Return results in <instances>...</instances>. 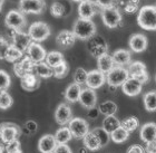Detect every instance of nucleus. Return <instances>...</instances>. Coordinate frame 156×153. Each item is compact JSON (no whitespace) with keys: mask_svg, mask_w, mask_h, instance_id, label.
<instances>
[{"mask_svg":"<svg viewBox=\"0 0 156 153\" xmlns=\"http://www.w3.org/2000/svg\"><path fill=\"white\" fill-rule=\"evenodd\" d=\"M137 24L145 30H156V6H144L138 11Z\"/></svg>","mask_w":156,"mask_h":153,"instance_id":"obj_1","label":"nucleus"},{"mask_svg":"<svg viewBox=\"0 0 156 153\" xmlns=\"http://www.w3.org/2000/svg\"><path fill=\"white\" fill-rule=\"evenodd\" d=\"M73 33H74L76 38H79L81 40L91 39L96 34V25L93 20L79 18L74 24Z\"/></svg>","mask_w":156,"mask_h":153,"instance_id":"obj_2","label":"nucleus"},{"mask_svg":"<svg viewBox=\"0 0 156 153\" xmlns=\"http://www.w3.org/2000/svg\"><path fill=\"white\" fill-rule=\"evenodd\" d=\"M128 77H129L128 71L122 66H117L107 73L106 82L112 87H118V86H122Z\"/></svg>","mask_w":156,"mask_h":153,"instance_id":"obj_3","label":"nucleus"},{"mask_svg":"<svg viewBox=\"0 0 156 153\" xmlns=\"http://www.w3.org/2000/svg\"><path fill=\"white\" fill-rule=\"evenodd\" d=\"M28 35H29L30 39L35 42H44L48 38L50 35V28L46 23L42 21H37L34 23L31 26L29 27L28 30Z\"/></svg>","mask_w":156,"mask_h":153,"instance_id":"obj_4","label":"nucleus"},{"mask_svg":"<svg viewBox=\"0 0 156 153\" xmlns=\"http://www.w3.org/2000/svg\"><path fill=\"white\" fill-rule=\"evenodd\" d=\"M68 129L72 133L73 137L84 139V137L89 132V125L87 121L80 117H74L68 123Z\"/></svg>","mask_w":156,"mask_h":153,"instance_id":"obj_5","label":"nucleus"},{"mask_svg":"<svg viewBox=\"0 0 156 153\" xmlns=\"http://www.w3.org/2000/svg\"><path fill=\"white\" fill-rule=\"evenodd\" d=\"M101 19L103 23L108 28H116L122 21V15L116 7L105 8L101 10Z\"/></svg>","mask_w":156,"mask_h":153,"instance_id":"obj_6","label":"nucleus"},{"mask_svg":"<svg viewBox=\"0 0 156 153\" xmlns=\"http://www.w3.org/2000/svg\"><path fill=\"white\" fill-rule=\"evenodd\" d=\"M19 127L13 123H1L0 124V139L3 143H10L16 141L19 137Z\"/></svg>","mask_w":156,"mask_h":153,"instance_id":"obj_7","label":"nucleus"},{"mask_svg":"<svg viewBox=\"0 0 156 153\" xmlns=\"http://www.w3.org/2000/svg\"><path fill=\"white\" fill-rule=\"evenodd\" d=\"M46 3L44 0H20L19 8L23 13H35L39 15L44 11Z\"/></svg>","mask_w":156,"mask_h":153,"instance_id":"obj_8","label":"nucleus"},{"mask_svg":"<svg viewBox=\"0 0 156 153\" xmlns=\"http://www.w3.org/2000/svg\"><path fill=\"white\" fill-rule=\"evenodd\" d=\"M99 7L95 1L93 0H84L79 2L78 6V15L81 19H88L91 20V18L98 13Z\"/></svg>","mask_w":156,"mask_h":153,"instance_id":"obj_9","label":"nucleus"},{"mask_svg":"<svg viewBox=\"0 0 156 153\" xmlns=\"http://www.w3.org/2000/svg\"><path fill=\"white\" fill-rule=\"evenodd\" d=\"M6 25L12 30H20L26 25V18L23 13L18 10H10L6 16Z\"/></svg>","mask_w":156,"mask_h":153,"instance_id":"obj_10","label":"nucleus"},{"mask_svg":"<svg viewBox=\"0 0 156 153\" xmlns=\"http://www.w3.org/2000/svg\"><path fill=\"white\" fill-rule=\"evenodd\" d=\"M127 71H128L129 77L136 78L140 82H142L143 84H145L148 81V74L146 72V66L142 62H134L132 64H129Z\"/></svg>","mask_w":156,"mask_h":153,"instance_id":"obj_11","label":"nucleus"},{"mask_svg":"<svg viewBox=\"0 0 156 153\" xmlns=\"http://www.w3.org/2000/svg\"><path fill=\"white\" fill-rule=\"evenodd\" d=\"M106 82V77H105L104 73H101L98 69H94L87 73V78H86V83L88 88L91 89H97V88L101 87L104 83Z\"/></svg>","mask_w":156,"mask_h":153,"instance_id":"obj_12","label":"nucleus"},{"mask_svg":"<svg viewBox=\"0 0 156 153\" xmlns=\"http://www.w3.org/2000/svg\"><path fill=\"white\" fill-rule=\"evenodd\" d=\"M78 101H79V103L84 107L88 108V110L94 108L96 106V104H97V95H96V92L88 87L81 89Z\"/></svg>","mask_w":156,"mask_h":153,"instance_id":"obj_13","label":"nucleus"},{"mask_svg":"<svg viewBox=\"0 0 156 153\" xmlns=\"http://www.w3.org/2000/svg\"><path fill=\"white\" fill-rule=\"evenodd\" d=\"M73 118V113L72 108L69 107L68 105L65 103H62L57 106L55 111V120L59 125H66L70 122V120Z\"/></svg>","mask_w":156,"mask_h":153,"instance_id":"obj_14","label":"nucleus"},{"mask_svg":"<svg viewBox=\"0 0 156 153\" xmlns=\"http://www.w3.org/2000/svg\"><path fill=\"white\" fill-rule=\"evenodd\" d=\"M27 54H28V57H29L35 64H36V63L44 62L46 59V56H47V53H46L45 48H44L40 44L35 42H30L29 47L27 49Z\"/></svg>","mask_w":156,"mask_h":153,"instance_id":"obj_15","label":"nucleus"},{"mask_svg":"<svg viewBox=\"0 0 156 153\" xmlns=\"http://www.w3.org/2000/svg\"><path fill=\"white\" fill-rule=\"evenodd\" d=\"M143 83L140 82L138 79L134 77H128L127 81L122 85V88H123V93L126 94L127 96H136L142 92V88H143Z\"/></svg>","mask_w":156,"mask_h":153,"instance_id":"obj_16","label":"nucleus"},{"mask_svg":"<svg viewBox=\"0 0 156 153\" xmlns=\"http://www.w3.org/2000/svg\"><path fill=\"white\" fill-rule=\"evenodd\" d=\"M34 65H35V63H34L28 56H26V57L21 59L20 62H16V64L13 65L15 74H16L18 77L23 78V76L27 75V74L33 73Z\"/></svg>","mask_w":156,"mask_h":153,"instance_id":"obj_17","label":"nucleus"},{"mask_svg":"<svg viewBox=\"0 0 156 153\" xmlns=\"http://www.w3.org/2000/svg\"><path fill=\"white\" fill-rule=\"evenodd\" d=\"M12 40L13 44L12 45L18 48L21 52H27V49L29 47L30 42H31V39H30L29 35L25 33H21L20 30H13L12 34Z\"/></svg>","mask_w":156,"mask_h":153,"instance_id":"obj_18","label":"nucleus"},{"mask_svg":"<svg viewBox=\"0 0 156 153\" xmlns=\"http://www.w3.org/2000/svg\"><path fill=\"white\" fill-rule=\"evenodd\" d=\"M128 45L134 53H142L147 48V38L143 34H134L128 40Z\"/></svg>","mask_w":156,"mask_h":153,"instance_id":"obj_19","label":"nucleus"},{"mask_svg":"<svg viewBox=\"0 0 156 153\" xmlns=\"http://www.w3.org/2000/svg\"><path fill=\"white\" fill-rule=\"evenodd\" d=\"M56 145H57V142L55 140V137L51 134H46L38 141V150L41 153L54 152Z\"/></svg>","mask_w":156,"mask_h":153,"instance_id":"obj_20","label":"nucleus"},{"mask_svg":"<svg viewBox=\"0 0 156 153\" xmlns=\"http://www.w3.org/2000/svg\"><path fill=\"white\" fill-rule=\"evenodd\" d=\"M140 139L145 143H151L156 140V123L150 122L144 124L140 129Z\"/></svg>","mask_w":156,"mask_h":153,"instance_id":"obj_21","label":"nucleus"},{"mask_svg":"<svg viewBox=\"0 0 156 153\" xmlns=\"http://www.w3.org/2000/svg\"><path fill=\"white\" fill-rule=\"evenodd\" d=\"M75 42H76V37L74 35V33L70 31V30H62L56 37V42L60 47H64V48H67V47L73 46L75 44Z\"/></svg>","mask_w":156,"mask_h":153,"instance_id":"obj_22","label":"nucleus"},{"mask_svg":"<svg viewBox=\"0 0 156 153\" xmlns=\"http://www.w3.org/2000/svg\"><path fill=\"white\" fill-rule=\"evenodd\" d=\"M20 84H21V87H23L25 91L33 92L39 87L40 81H39V78L37 77L35 74L30 73V74H27V75H25L21 78Z\"/></svg>","mask_w":156,"mask_h":153,"instance_id":"obj_23","label":"nucleus"},{"mask_svg":"<svg viewBox=\"0 0 156 153\" xmlns=\"http://www.w3.org/2000/svg\"><path fill=\"white\" fill-rule=\"evenodd\" d=\"M89 52L93 56L95 57H99L101 56L103 54H106L107 53V44L104 42V40H101V39H94V40H91V42L89 44Z\"/></svg>","mask_w":156,"mask_h":153,"instance_id":"obj_24","label":"nucleus"},{"mask_svg":"<svg viewBox=\"0 0 156 153\" xmlns=\"http://www.w3.org/2000/svg\"><path fill=\"white\" fill-rule=\"evenodd\" d=\"M84 145L87 150L90 151H97L101 148V141L97 137V135L93 132V131H89L86 135L84 137Z\"/></svg>","mask_w":156,"mask_h":153,"instance_id":"obj_25","label":"nucleus"},{"mask_svg":"<svg viewBox=\"0 0 156 153\" xmlns=\"http://www.w3.org/2000/svg\"><path fill=\"white\" fill-rule=\"evenodd\" d=\"M97 66L98 71H101V73H108L109 71L114 68L115 64L112 56L106 53V54H103L101 56L97 57Z\"/></svg>","mask_w":156,"mask_h":153,"instance_id":"obj_26","label":"nucleus"},{"mask_svg":"<svg viewBox=\"0 0 156 153\" xmlns=\"http://www.w3.org/2000/svg\"><path fill=\"white\" fill-rule=\"evenodd\" d=\"M33 74L37 76V77H42V78H49L54 76L52 73V68L50 66H48L45 62L36 63L34 65Z\"/></svg>","mask_w":156,"mask_h":153,"instance_id":"obj_27","label":"nucleus"},{"mask_svg":"<svg viewBox=\"0 0 156 153\" xmlns=\"http://www.w3.org/2000/svg\"><path fill=\"white\" fill-rule=\"evenodd\" d=\"M112 58L114 60V64H117L118 66H125L130 63V53L126 49H118L112 55Z\"/></svg>","mask_w":156,"mask_h":153,"instance_id":"obj_28","label":"nucleus"},{"mask_svg":"<svg viewBox=\"0 0 156 153\" xmlns=\"http://www.w3.org/2000/svg\"><path fill=\"white\" fill-rule=\"evenodd\" d=\"M81 87L80 85L76 84V83H73L66 88L65 91V98L67 101L72 102V103H75L79 100V95H80Z\"/></svg>","mask_w":156,"mask_h":153,"instance_id":"obj_29","label":"nucleus"},{"mask_svg":"<svg viewBox=\"0 0 156 153\" xmlns=\"http://www.w3.org/2000/svg\"><path fill=\"white\" fill-rule=\"evenodd\" d=\"M57 144H67L73 139V135L69 131L68 126H62L57 130L56 134L54 135Z\"/></svg>","mask_w":156,"mask_h":153,"instance_id":"obj_30","label":"nucleus"},{"mask_svg":"<svg viewBox=\"0 0 156 153\" xmlns=\"http://www.w3.org/2000/svg\"><path fill=\"white\" fill-rule=\"evenodd\" d=\"M120 126V122L115 115H111V116H106L103 121V130H105L108 134H111L112 132H114L116 129Z\"/></svg>","mask_w":156,"mask_h":153,"instance_id":"obj_31","label":"nucleus"},{"mask_svg":"<svg viewBox=\"0 0 156 153\" xmlns=\"http://www.w3.org/2000/svg\"><path fill=\"white\" fill-rule=\"evenodd\" d=\"M64 55L59 52H50L46 56V64L50 66L51 68H55L56 66L60 65L64 62Z\"/></svg>","mask_w":156,"mask_h":153,"instance_id":"obj_32","label":"nucleus"},{"mask_svg":"<svg viewBox=\"0 0 156 153\" xmlns=\"http://www.w3.org/2000/svg\"><path fill=\"white\" fill-rule=\"evenodd\" d=\"M144 106L148 112L156 111V91H151L144 95Z\"/></svg>","mask_w":156,"mask_h":153,"instance_id":"obj_33","label":"nucleus"},{"mask_svg":"<svg viewBox=\"0 0 156 153\" xmlns=\"http://www.w3.org/2000/svg\"><path fill=\"white\" fill-rule=\"evenodd\" d=\"M98 111L101 112L103 115H105V116L115 115V113L117 112V105L112 101H105L99 105Z\"/></svg>","mask_w":156,"mask_h":153,"instance_id":"obj_34","label":"nucleus"},{"mask_svg":"<svg viewBox=\"0 0 156 153\" xmlns=\"http://www.w3.org/2000/svg\"><path fill=\"white\" fill-rule=\"evenodd\" d=\"M109 135H111V140L113 142H115V143H123V142H125L128 139L129 133L126 130H124L122 126H119L114 132H112Z\"/></svg>","mask_w":156,"mask_h":153,"instance_id":"obj_35","label":"nucleus"},{"mask_svg":"<svg viewBox=\"0 0 156 153\" xmlns=\"http://www.w3.org/2000/svg\"><path fill=\"white\" fill-rule=\"evenodd\" d=\"M21 57H23V52L19 50L18 48H16L13 45H10L9 48H8V50H7V53H6L5 59H6L7 62L16 63V62H18Z\"/></svg>","mask_w":156,"mask_h":153,"instance_id":"obj_36","label":"nucleus"},{"mask_svg":"<svg viewBox=\"0 0 156 153\" xmlns=\"http://www.w3.org/2000/svg\"><path fill=\"white\" fill-rule=\"evenodd\" d=\"M138 125H140V122H138V120H137L136 117L134 116L127 117L123 122H120V126L123 127L124 130H126L128 133L136 130L137 127H138Z\"/></svg>","mask_w":156,"mask_h":153,"instance_id":"obj_37","label":"nucleus"},{"mask_svg":"<svg viewBox=\"0 0 156 153\" xmlns=\"http://www.w3.org/2000/svg\"><path fill=\"white\" fill-rule=\"evenodd\" d=\"M12 97L8 92L0 91V108L1 110H8L12 105Z\"/></svg>","mask_w":156,"mask_h":153,"instance_id":"obj_38","label":"nucleus"},{"mask_svg":"<svg viewBox=\"0 0 156 153\" xmlns=\"http://www.w3.org/2000/svg\"><path fill=\"white\" fill-rule=\"evenodd\" d=\"M93 132L97 135V137L99 139V141H101V148L105 147V145H107L108 142H109V139H111V135H109V134H108L105 130H103V127L94 129Z\"/></svg>","mask_w":156,"mask_h":153,"instance_id":"obj_39","label":"nucleus"},{"mask_svg":"<svg viewBox=\"0 0 156 153\" xmlns=\"http://www.w3.org/2000/svg\"><path fill=\"white\" fill-rule=\"evenodd\" d=\"M68 65H67V63L66 60L60 64V65L56 66L55 68H52V73H54V76L56 78H64L66 75H67V73H68Z\"/></svg>","mask_w":156,"mask_h":153,"instance_id":"obj_40","label":"nucleus"},{"mask_svg":"<svg viewBox=\"0 0 156 153\" xmlns=\"http://www.w3.org/2000/svg\"><path fill=\"white\" fill-rule=\"evenodd\" d=\"M86 78H87V72L84 68L79 67V68L76 69L75 74H74V82H75L76 84L81 86L83 84L86 83Z\"/></svg>","mask_w":156,"mask_h":153,"instance_id":"obj_41","label":"nucleus"},{"mask_svg":"<svg viewBox=\"0 0 156 153\" xmlns=\"http://www.w3.org/2000/svg\"><path fill=\"white\" fill-rule=\"evenodd\" d=\"M50 13L54 17H62L65 15V7L58 1H56L50 7Z\"/></svg>","mask_w":156,"mask_h":153,"instance_id":"obj_42","label":"nucleus"},{"mask_svg":"<svg viewBox=\"0 0 156 153\" xmlns=\"http://www.w3.org/2000/svg\"><path fill=\"white\" fill-rule=\"evenodd\" d=\"M10 86L9 74L2 69H0V91H6Z\"/></svg>","mask_w":156,"mask_h":153,"instance_id":"obj_43","label":"nucleus"},{"mask_svg":"<svg viewBox=\"0 0 156 153\" xmlns=\"http://www.w3.org/2000/svg\"><path fill=\"white\" fill-rule=\"evenodd\" d=\"M140 3V0H128L125 6V11L128 13H134L138 9Z\"/></svg>","mask_w":156,"mask_h":153,"instance_id":"obj_44","label":"nucleus"},{"mask_svg":"<svg viewBox=\"0 0 156 153\" xmlns=\"http://www.w3.org/2000/svg\"><path fill=\"white\" fill-rule=\"evenodd\" d=\"M7 153H20L21 150H20V142L18 140L12 141L10 143H7Z\"/></svg>","mask_w":156,"mask_h":153,"instance_id":"obj_45","label":"nucleus"},{"mask_svg":"<svg viewBox=\"0 0 156 153\" xmlns=\"http://www.w3.org/2000/svg\"><path fill=\"white\" fill-rule=\"evenodd\" d=\"M117 2H118V0H96V3H97L98 7L101 8V9L116 7Z\"/></svg>","mask_w":156,"mask_h":153,"instance_id":"obj_46","label":"nucleus"},{"mask_svg":"<svg viewBox=\"0 0 156 153\" xmlns=\"http://www.w3.org/2000/svg\"><path fill=\"white\" fill-rule=\"evenodd\" d=\"M9 44L6 39H3L2 37H0V59H5L6 57V53L9 48Z\"/></svg>","mask_w":156,"mask_h":153,"instance_id":"obj_47","label":"nucleus"},{"mask_svg":"<svg viewBox=\"0 0 156 153\" xmlns=\"http://www.w3.org/2000/svg\"><path fill=\"white\" fill-rule=\"evenodd\" d=\"M25 130L28 132L29 134H33L35 133L37 131V123L35 122V121H27L26 123H25Z\"/></svg>","mask_w":156,"mask_h":153,"instance_id":"obj_48","label":"nucleus"},{"mask_svg":"<svg viewBox=\"0 0 156 153\" xmlns=\"http://www.w3.org/2000/svg\"><path fill=\"white\" fill-rule=\"evenodd\" d=\"M54 153H73V151L67 144H57Z\"/></svg>","mask_w":156,"mask_h":153,"instance_id":"obj_49","label":"nucleus"},{"mask_svg":"<svg viewBox=\"0 0 156 153\" xmlns=\"http://www.w3.org/2000/svg\"><path fill=\"white\" fill-rule=\"evenodd\" d=\"M126 153H145V149L142 148L140 145L134 144V145H132V147H129L127 149Z\"/></svg>","mask_w":156,"mask_h":153,"instance_id":"obj_50","label":"nucleus"},{"mask_svg":"<svg viewBox=\"0 0 156 153\" xmlns=\"http://www.w3.org/2000/svg\"><path fill=\"white\" fill-rule=\"evenodd\" d=\"M145 152L146 153H154L156 152V140L151 142V143H147V147L145 149Z\"/></svg>","mask_w":156,"mask_h":153,"instance_id":"obj_51","label":"nucleus"},{"mask_svg":"<svg viewBox=\"0 0 156 153\" xmlns=\"http://www.w3.org/2000/svg\"><path fill=\"white\" fill-rule=\"evenodd\" d=\"M3 2H5V0H0V11H1V8L3 6Z\"/></svg>","mask_w":156,"mask_h":153,"instance_id":"obj_52","label":"nucleus"},{"mask_svg":"<svg viewBox=\"0 0 156 153\" xmlns=\"http://www.w3.org/2000/svg\"><path fill=\"white\" fill-rule=\"evenodd\" d=\"M74 1H78V2H81V1H84V0H74Z\"/></svg>","mask_w":156,"mask_h":153,"instance_id":"obj_53","label":"nucleus"},{"mask_svg":"<svg viewBox=\"0 0 156 153\" xmlns=\"http://www.w3.org/2000/svg\"><path fill=\"white\" fill-rule=\"evenodd\" d=\"M155 81H156V76H155Z\"/></svg>","mask_w":156,"mask_h":153,"instance_id":"obj_54","label":"nucleus"},{"mask_svg":"<svg viewBox=\"0 0 156 153\" xmlns=\"http://www.w3.org/2000/svg\"><path fill=\"white\" fill-rule=\"evenodd\" d=\"M50 153H54V152H50Z\"/></svg>","mask_w":156,"mask_h":153,"instance_id":"obj_55","label":"nucleus"},{"mask_svg":"<svg viewBox=\"0 0 156 153\" xmlns=\"http://www.w3.org/2000/svg\"><path fill=\"white\" fill-rule=\"evenodd\" d=\"M154 153H156V152H154Z\"/></svg>","mask_w":156,"mask_h":153,"instance_id":"obj_56","label":"nucleus"}]
</instances>
